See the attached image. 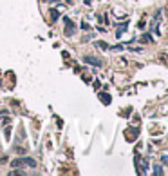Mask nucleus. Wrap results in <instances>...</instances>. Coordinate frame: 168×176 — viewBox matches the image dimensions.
Masks as SVG:
<instances>
[{
	"label": "nucleus",
	"instance_id": "obj_1",
	"mask_svg": "<svg viewBox=\"0 0 168 176\" xmlns=\"http://www.w3.org/2000/svg\"><path fill=\"white\" fill-rule=\"evenodd\" d=\"M125 136H127V142H134L136 138L139 136V129H137V127H129V129H125Z\"/></svg>",
	"mask_w": 168,
	"mask_h": 176
},
{
	"label": "nucleus",
	"instance_id": "obj_2",
	"mask_svg": "<svg viewBox=\"0 0 168 176\" xmlns=\"http://www.w3.org/2000/svg\"><path fill=\"white\" fill-rule=\"evenodd\" d=\"M63 22H65V35H67V37H73V35H74V29H76L74 22L71 18H67V17L63 18Z\"/></svg>",
	"mask_w": 168,
	"mask_h": 176
},
{
	"label": "nucleus",
	"instance_id": "obj_3",
	"mask_svg": "<svg viewBox=\"0 0 168 176\" xmlns=\"http://www.w3.org/2000/svg\"><path fill=\"white\" fill-rule=\"evenodd\" d=\"M83 60H85L87 64H91V65H101V60L96 58V57H85Z\"/></svg>",
	"mask_w": 168,
	"mask_h": 176
},
{
	"label": "nucleus",
	"instance_id": "obj_4",
	"mask_svg": "<svg viewBox=\"0 0 168 176\" xmlns=\"http://www.w3.org/2000/svg\"><path fill=\"white\" fill-rule=\"evenodd\" d=\"M99 100H101L105 105H109V104L112 102V98H110V95H109V93H99Z\"/></svg>",
	"mask_w": 168,
	"mask_h": 176
},
{
	"label": "nucleus",
	"instance_id": "obj_5",
	"mask_svg": "<svg viewBox=\"0 0 168 176\" xmlns=\"http://www.w3.org/2000/svg\"><path fill=\"white\" fill-rule=\"evenodd\" d=\"M22 162V165L25 163V165H29V167H36V162L33 160V158H24V160H20Z\"/></svg>",
	"mask_w": 168,
	"mask_h": 176
},
{
	"label": "nucleus",
	"instance_id": "obj_6",
	"mask_svg": "<svg viewBox=\"0 0 168 176\" xmlns=\"http://www.w3.org/2000/svg\"><path fill=\"white\" fill-rule=\"evenodd\" d=\"M49 13H51V20H53V22H56V20L60 18V13H58V9H54V7H51Z\"/></svg>",
	"mask_w": 168,
	"mask_h": 176
},
{
	"label": "nucleus",
	"instance_id": "obj_7",
	"mask_svg": "<svg viewBox=\"0 0 168 176\" xmlns=\"http://www.w3.org/2000/svg\"><path fill=\"white\" fill-rule=\"evenodd\" d=\"M159 60H161L163 65H166L168 67V53H161V55H159Z\"/></svg>",
	"mask_w": 168,
	"mask_h": 176
},
{
	"label": "nucleus",
	"instance_id": "obj_8",
	"mask_svg": "<svg viewBox=\"0 0 168 176\" xmlns=\"http://www.w3.org/2000/svg\"><path fill=\"white\" fill-rule=\"evenodd\" d=\"M4 135H6V140H9V136H11V125H7L4 129Z\"/></svg>",
	"mask_w": 168,
	"mask_h": 176
},
{
	"label": "nucleus",
	"instance_id": "obj_9",
	"mask_svg": "<svg viewBox=\"0 0 168 176\" xmlns=\"http://www.w3.org/2000/svg\"><path fill=\"white\" fill-rule=\"evenodd\" d=\"M161 162H163L165 165H168V154H166V153H163V154H161Z\"/></svg>",
	"mask_w": 168,
	"mask_h": 176
},
{
	"label": "nucleus",
	"instance_id": "obj_10",
	"mask_svg": "<svg viewBox=\"0 0 168 176\" xmlns=\"http://www.w3.org/2000/svg\"><path fill=\"white\" fill-rule=\"evenodd\" d=\"M96 45H98V47H101V49H109V45H107L105 42H96Z\"/></svg>",
	"mask_w": 168,
	"mask_h": 176
},
{
	"label": "nucleus",
	"instance_id": "obj_11",
	"mask_svg": "<svg viewBox=\"0 0 168 176\" xmlns=\"http://www.w3.org/2000/svg\"><path fill=\"white\" fill-rule=\"evenodd\" d=\"M154 173H155V174H163V169H161L159 165H155V167H154Z\"/></svg>",
	"mask_w": 168,
	"mask_h": 176
},
{
	"label": "nucleus",
	"instance_id": "obj_12",
	"mask_svg": "<svg viewBox=\"0 0 168 176\" xmlns=\"http://www.w3.org/2000/svg\"><path fill=\"white\" fill-rule=\"evenodd\" d=\"M141 42H152L150 35H143V37H141Z\"/></svg>",
	"mask_w": 168,
	"mask_h": 176
},
{
	"label": "nucleus",
	"instance_id": "obj_13",
	"mask_svg": "<svg viewBox=\"0 0 168 176\" xmlns=\"http://www.w3.org/2000/svg\"><path fill=\"white\" fill-rule=\"evenodd\" d=\"M132 113V107H129V109H127V111H123V113H121V115H123V116H129V115H130Z\"/></svg>",
	"mask_w": 168,
	"mask_h": 176
},
{
	"label": "nucleus",
	"instance_id": "obj_14",
	"mask_svg": "<svg viewBox=\"0 0 168 176\" xmlns=\"http://www.w3.org/2000/svg\"><path fill=\"white\" fill-rule=\"evenodd\" d=\"M137 25H139V27H145V25H147V22H145V18H141V22H139Z\"/></svg>",
	"mask_w": 168,
	"mask_h": 176
},
{
	"label": "nucleus",
	"instance_id": "obj_15",
	"mask_svg": "<svg viewBox=\"0 0 168 176\" xmlns=\"http://www.w3.org/2000/svg\"><path fill=\"white\" fill-rule=\"evenodd\" d=\"M45 2H58V0H45Z\"/></svg>",
	"mask_w": 168,
	"mask_h": 176
},
{
	"label": "nucleus",
	"instance_id": "obj_16",
	"mask_svg": "<svg viewBox=\"0 0 168 176\" xmlns=\"http://www.w3.org/2000/svg\"><path fill=\"white\" fill-rule=\"evenodd\" d=\"M166 15H168V9H166Z\"/></svg>",
	"mask_w": 168,
	"mask_h": 176
}]
</instances>
